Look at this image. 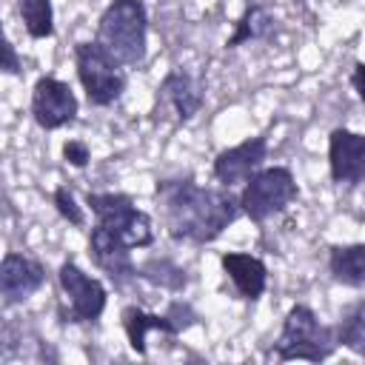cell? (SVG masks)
Here are the masks:
<instances>
[{"label": "cell", "instance_id": "603a6c76", "mask_svg": "<svg viewBox=\"0 0 365 365\" xmlns=\"http://www.w3.org/2000/svg\"><path fill=\"white\" fill-rule=\"evenodd\" d=\"M63 160L68 165H74V168H86L88 160H91V151H88V145L83 140H66L63 143Z\"/></svg>", "mask_w": 365, "mask_h": 365}, {"label": "cell", "instance_id": "277c9868", "mask_svg": "<svg viewBox=\"0 0 365 365\" xmlns=\"http://www.w3.org/2000/svg\"><path fill=\"white\" fill-rule=\"evenodd\" d=\"M297 197H299V185H297L291 168L268 165L242 182L237 202H240L242 217H248L251 222H265V220L282 214Z\"/></svg>", "mask_w": 365, "mask_h": 365}, {"label": "cell", "instance_id": "4fadbf2b", "mask_svg": "<svg viewBox=\"0 0 365 365\" xmlns=\"http://www.w3.org/2000/svg\"><path fill=\"white\" fill-rule=\"evenodd\" d=\"M88 254L94 259V265L108 274L117 285L137 277V265L131 259V248H125L114 234H108L106 228L94 225L91 234H88Z\"/></svg>", "mask_w": 365, "mask_h": 365}, {"label": "cell", "instance_id": "e0dca14e", "mask_svg": "<svg viewBox=\"0 0 365 365\" xmlns=\"http://www.w3.org/2000/svg\"><path fill=\"white\" fill-rule=\"evenodd\" d=\"M328 271L336 282L348 288H362L365 285V245L362 242L334 245L328 254Z\"/></svg>", "mask_w": 365, "mask_h": 365}, {"label": "cell", "instance_id": "30bf717a", "mask_svg": "<svg viewBox=\"0 0 365 365\" xmlns=\"http://www.w3.org/2000/svg\"><path fill=\"white\" fill-rule=\"evenodd\" d=\"M268 157V140L265 137H248L214 157V180L222 188H237L242 185L251 174L262 168Z\"/></svg>", "mask_w": 365, "mask_h": 365}, {"label": "cell", "instance_id": "7c38bea8", "mask_svg": "<svg viewBox=\"0 0 365 365\" xmlns=\"http://www.w3.org/2000/svg\"><path fill=\"white\" fill-rule=\"evenodd\" d=\"M157 103L168 106L180 123H188L200 114V108L205 103V86L191 71L171 68L157 88Z\"/></svg>", "mask_w": 365, "mask_h": 365}, {"label": "cell", "instance_id": "7a4b0ae2", "mask_svg": "<svg viewBox=\"0 0 365 365\" xmlns=\"http://www.w3.org/2000/svg\"><path fill=\"white\" fill-rule=\"evenodd\" d=\"M94 43L123 68H140L148 54V11L143 0H111L100 20Z\"/></svg>", "mask_w": 365, "mask_h": 365}, {"label": "cell", "instance_id": "9a60e30c", "mask_svg": "<svg viewBox=\"0 0 365 365\" xmlns=\"http://www.w3.org/2000/svg\"><path fill=\"white\" fill-rule=\"evenodd\" d=\"M120 319H123V331H125V336H128L131 351L140 354V356L145 354V342H148V334H151V331H160V334H165V336H177V334L182 331L168 314H148V311H143V308H137V305L123 308Z\"/></svg>", "mask_w": 365, "mask_h": 365}, {"label": "cell", "instance_id": "7402d4cb", "mask_svg": "<svg viewBox=\"0 0 365 365\" xmlns=\"http://www.w3.org/2000/svg\"><path fill=\"white\" fill-rule=\"evenodd\" d=\"M20 71H23L20 68V57H17L11 40L6 37L3 23H0V74H20Z\"/></svg>", "mask_w": 365, "mask_h": 365}, {"label": "cell", "instance_id": "5bb4252c", "mask_svg": "<svg viewBox=\"0 0 365 365\" xmlns=\"http://www.w3.org/2000/svg\"><path fill=\"white\" fill-rule=\"evenodd\" d=\"M220 265H222V271L228 274V279L234 282V288L242 299L254 302V299L262 297V291L268 285V268L259 257L242 254V251H225L220 257Z\"/></svg>", "mask_w": 365, "mask_h": 365}, {"label": "cell", "instance_id": "52a82bcc", "mask_svg": "<svg viewBox=\"0 0 365 365\" xmlns=\"http://www.w3.org/2000/svg\"><path fill=\"white\" fill-rule=\"evenodd\" d=\"M57 279H60V288H63V297H66V319L68 322H97L106 311V302H108V291L106 285L86 274L77 262L66 259L57 271Z\"/></svg>", "mask_w": 365, "mask_h": 365}, {"label": "cell", "instance_id": "2e32d148", "mask_svg": "<svg viewBox=\"0 0 365 365\" xmlns=\"http://www.w3.org/2000/svg\"><path fill=\"white\" fill-rule=\"evenodd\" d=\"M277 34V17L265 9V6H248L240 20L234 23V34L225 40V48H240L245 43H257V40H271Z\"/></svg>", "mask_w": 365, "mask_h": 365}, {"label": "cell", "instance_id": "9c48e42d", "mask_svg": "<svg viewBox=\"0 0 365 365\" xmlns=\"http://www.w3.org/2000/svg\"><path fill=\"white\" fill-rule=\"evenodd\" d=\"M328 168L336 185L356 188L365 180V137L351 128H334L328 137Z\"/></svg>", "mask_w": 365, "mask_h": 365}, {"label": "cell", "instance_id": "5b68a950", "mask_svg": "<svg viewBox=\"0 0 365 365\" xmlns=\"http://www.w3.org/2000/svg\"><path fill=\"white\" fill-rule=\"evenodd\" d=\"M86 205L94 214V225L106 228L108 234H114L125 248H148L154 242V225L151 217L134 205V200L128 194H88Z\"/></svg>", "mask_w": 365, "mask_h": 365}, {"label": "cell", "instance_id": "8992f818", "mask_svg": "<svg viewBox=\"0 0 365 365\" xmlns=\"http://www.w3.org/2000/svg\"><path fill=\"white\" fill-rule=\"evenodd\" d=\"M74 66H77V80L91 106L106 108L123 97V91L128 86L125 68L120 63H114L94 40L74 46Z\"/></svg>", "mask_w": 365, "mask_h": 365}, {"label": "cell", "instance_id": "3957f363", "mask_svg": "<svg viewBox=\"0 0 365 365\" xmlns=\"http://www.w3.org/2000/svg\"><path fill=\"white\" fill-rule=\"evenodd\" d=\"M334 348H336L334 328L322 325L308 305L297 302L288 308L282 319V331L274 342V354L279 362H291V359L322 362L334 354Z\"/></svg>", "mask_w": 365, "mask_h": 365}, {"label": "cell", "instance_id": "8fae6325", "mask_svg": "<svg viewBox=\"0 0 365 365\" xmlns=\"http://www.w3.org/2000/svg\"><path fill=\"white\" fill-rule=\"evenodd\" d=\"M46 282V268L40 259L9 251L0 259V297L6 302H26Z\"/></svg>", "mask_w": 365, "mask_h": 365}, {"label": "cell", "instance_id": "ac0fdd59", "mask_svg": "<svg viewBox=\"0 0 365 365\" xmlns=\"http://www.w3.org/2000/svg\"><path fill=\"white\" fill-rule=\"evenodd\" d=\"M20 17L31 40L54 37V9L51 0H20Z\"/></svg>", "mask_w": 365, "mask_h": 365}, {"label": "cell", "instance_id": "cb8c5ba5", "mask_svg": "<svg viewBox=\"0 0 365 365\" xmlns=\"http://www.w3.org/2000/svg\"><path fill=\"white\" fill-rule=\"evenodd\" d=\"M351 86H354L356 97L362 100V97H365V88H362V63H359V60L354 63V71H351Z\"/></svg>", "mask_w": 365, "mask_h": 365}, {"label": "cell", "instance_id": "6da1fadb", "mask_svg": "<svg viewBox=\"0 0 365 365\" xmlns=\"http://www.w3.org/2000/svg\"><path fill=\"white\" fill-rule=\"evenodd\" d=\"M154 197L163 225L177 242H214L240 217V202L231 188H205L191 177L160 180Z\"/></svg>", "mask_w": 365, "mask_h": 365}, {"label": "cell", "instance_id": "ffe728a7", "mask_svg": "<svg viewBox=\"0 0 365 365\" xmlns=\"http://www.w3.org/2000/svg\"><path fill=\"white\" fill-rule=\"evenodd\" d=\"M137 274L145 277L148 282L163 285V288H171V291H180V288L185 285V271L177 268V265H171V262H165V259H160V262L151 259V262H145L143 268H137Z\"/></svg>", "mask_w": 365, "mask_h": 365}, {"label": "cell", "instance_id": "ba28073f", "mask_svg": "<svg viewBox=\"0 0 365 365\" xmlns=\"http://www.w3.org/2000/svg\"><path fill=\"white\" fill-rule=\"evenodd\" d=\"M80 103L77 94L66 80H57L51 74L37 77L31 88V117L43 131H57L63 125H71L77 120Z\"/></svg>", "mask_w": 365, "mask_h": 365}, {"label": "cell", "instance_id": "d6986e66", "mask_svg": "<svg viewBox=\"0 0 365 365\" xmlns=\"http://www.w3.org/2000/svg\"><path fill=\"white\" fill-rule=\"evenodd\" d=\"M334 336H336V345H345L359 356L365 354V305L362 302H356L342 317V322L334 328Z\"/></svg>", "mask_w": 365, "mask_h": 365}, {"label": "cell", "instance_id": "44dd1931", "mask_svg": "<svg viewBox=\"0 0 365 365\" xmlns=\"http://www.w3.org/2000/svg\"><path fill=\"white\" fill-rule=\"evenodd\" d=\"M51 202H54L57 214H60L66 222H71L74 228H83V225H86V214H83V205L77 202V197H74V191H71L68 185H60V188H54V194H51Z\"/></svg>", "mask_w": 365, "mask_h": 365}]
</instances>
